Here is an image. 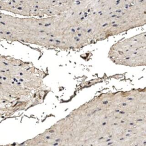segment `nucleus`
I'll list each match as a JSON object with an SVG mask.
<instances>
[{
  "label": "nucleus",
  "mask_w": 146,
  "mask_h": 146,
  "mask_svg": "<svg viewBox=\"0 0 146 146\" xmlns=\"http://www.w3.org/2000/svg\"><path fill=\"white\" fill-rule=\"evenodd\" d=\"M11 63L9 56L0 54V88H3L10 82Z\"/></svg>",
  "instance_id": "3"
},
{
  "label": "nucleus",
  "mask_w": 146,
  "mask_h": 146,
  "mask_svg": "<svg viewBox=\"0 0 146 146\" xmlns=\"http://www.w3.org/2000/svg\"><path fill=\"white\" fill-rule=\"evenodd\" d=\"M99 7L107 38L146 25V0H99Z\"/></svg>",
  "instance_id": "1"
},
{
  "label": "nucleus",
  "mask_w": 146,
  "mask_h": 146,
  "mask_svg": "<svg viewBox=\"0 0 146 146\" xmlns=\"http://www.w3.org/2000/svg\"><path fill=\"white\" fill-rule=\"evenodd\" d=\"M108 55L117 65L146 66V31L115 42L110 48Z\"/></svg>",
  "instance_id": "2"
}]
</instances>
